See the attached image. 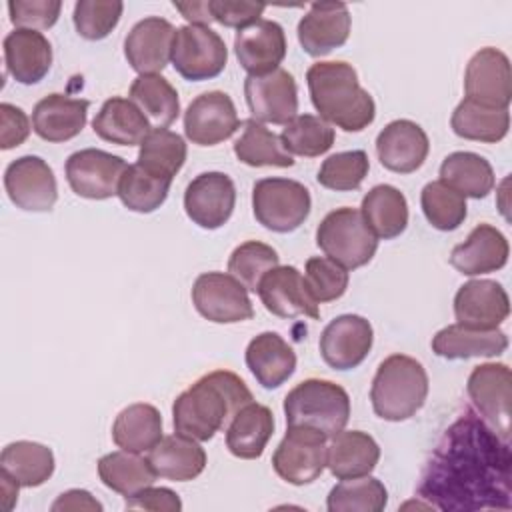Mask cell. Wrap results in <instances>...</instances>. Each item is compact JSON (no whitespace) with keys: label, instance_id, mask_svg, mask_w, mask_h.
<instances>
[{"label":"cell","instance_id":"cell-1","mask_svg":"<svg viewBox=\"0 0 512 512\" xmlns=\"http://www.w3.org/2000/svg\"><path fill=\"white\" fill-rule=\"evenodd\" d=\"M510 468L508 440L466 410L430 454L418 496L444 512L510 510Z\"/></svg>","mask_w":512,"mask_h":512},{"label":"cell","instance_id":"cell-2","mask_svg":"<svg viewBox=\"0 0 512 512\" xmlns=\"http://www.w3.org/2000/svg\"><path fill=\"white\" fill-rule=\"evenodd\" d=\"M250 402H254L252 392L238 374L214 370L198 378L174 400V430L198 442L212 440Z\"/></svg>","mask_w":512,"mask_h":512},{"label":"cell","instance_id":"cell-3","mask_svg":"<svg viewBox=\"0 0 512 512\" xmlns=\"http://www.w3.org/2000/svg\"><path fill=\"white\" fill-rule=\"evenodd\" d=\"M310 100L322 120L344 132H360L374 122L376 104L360 86L352 64L316 62L306 72Z\"/></svg>","mask_w":512,"mask_h":512},{"label":"cell","instance_id":"cell-4","mask_svg":"<svg viewBox=\"0 0 512 512\" xmlns=\"http://www.w3.org/2000/svg\"><path fill=\"white\" fill-rule=\"evenodd\" d=\"M428 374L424 366L406 354L384 358L374 374L370 388L372 410L388 422L412 418L426 402Z\"/></svg>","mask_w":512,"mask_h":512},{"label":"cell","instance_id":"cell-5","mask_svg":"<svg viewBox=\"0 0 512 512\" xmlns=\"http://www.w3.org/2000/svg\"><path fill=\"white\" fill-rule=\"evenodd\" d=\"M284 414L288 428L304 426L332 438L348 424L350 398L348 392L336 382L308 378L286 394Z\"/></svg>","mask_w":512,"mask_h":512},{"label":"cell","instance_id":"cell-6","mask_svg":"<svg viewBox=\"0 0 512 512\" xmlns=\"http://www.w3.org/2000/svg\"><path fill=\"white\" fill-rule=\"evenodd\" d=\"M318 248L346 270L360 268L372 260L378 238L356 208H336L316 228Z\"/></svg>","mask_w":512,"mask_h":512},{"label":"cell","instance_id":"cell-7","mask_svg":"<svg viewBox=\"0 0 512 512\" xmlns=\"http://www.w3.org/2000/svg\"><path fill=\"white\" fill-rule=\"evenodd\" d=\"M310 208V192L296 180L262 178L252 188L254 218L272 232H294L304 224Z\"/></svg>","mask_w":512,"mask_h":512},{"label":"cell","instance_id":"cell-8","mask_svg":"<svg viewBox=\"0 0 512 512\" xmlns=\"http://www.w3.org/2000/svg\"><path fill=\"white\" fill-rule=\"evenodd\" d=\"M174 70L190 82L216 78L228 62V48L218 32L200 24L176 28L170 56Z\"/></svg>","mask_w":512,"mask_h":512},{"label":"cell","instance_id":"cell-9","mask_svg":"<svg viewBox=\"0 0 512 512\" xmlns=\"http://www.w3.org/2000/svg\"><path fill=\"white\" fill-rule=\"evenodd\" d=\"M326 436L304 426H290L272 456L274 472L288 484L314 482L326 468Z\"/></svg>","mask_w":512,"mask_h":512},{"label":"cell","instance_id":"cell-10","mask_svg":"<svg viewBox=\"0 0 512 512\" xmlns=\"http://www.w3.org/2000/svg\"><path fill=\"white\" fill-rule=\"evenodd\" d=\"M192 304L200 316L216 324H236L254 316L244 284L224 272L200 274L192 286Z\"/></svg>","mask_w":512,"mask_h":512},{"label":"cell","instance_id":"cell-11","mask_svg":"<svg viewBox=\"0 0 512 512\" xmlns=\"http://www.w3.org/2000/svg\"><path fill=\"white\" fill-rule=\"evenodd\" d=\"M128 164L124 158L98 150L84 148L68 156L64 172L72 192L88 200H106L118 194V184Z\"/></svg>","mask_w":512,"mask_h":512},{"label":"cell","instance_id":"cell-12","mask_svg":"<svg viewBox=\"0 0 512 512\" xmlns=\"http://www.w3.org/2000/svg\"><path fill=\"white\" fill-rule=\"evenodd\" d=\"M4 188L10 202L26 212H50L58 200L52 168L40 156H20L4 172Z\"/></svg>","mask_w":512,"mask_h":512},{"label":"cell","instance_id":"cell-13","mask_svg":"<svg viewBox=\"0 0 512 512\" xmlns=\"http://www.w3.org/2000/svg\"><path fill=\"white\" fill-rule=\"evenodd\" d=\"M244 96L252 118L258 122L286 126L298 112L296 80L284 68L248 76L244 80Z\"/></svg>","mask_w":512,"mask_h":512},{"label":"cell","instance_id":"cell-14","mask_svg":"<svg viewBox=\"0 0 512 512\" xmlns=\"http://www.w3.org/2000/svg\"><path fill=\"white\" fill-rule=\"evenodd\" d=\"M466 392L484 416V422L502 438H510V368L506 364L486 362L476 366L466 384Z\"/></svg>","mask_w":512,"mask_h":512},{"label":"cell","instance_id":"cell-15","mask_svg":"<svg viewBox=\"0 0 512 512\" xmlns=\"http://www.w3.org/2000/svg\"><path fill=\"white\" fill-rule=\"evenodd\" d=\"M466 98L488 108H508L512 100L510 60L498 48H480L464 72Z\"/></svg>","mask_w":512,"mask_h":512},{"label":"cell","instance_id":"cell-16","mask_svg":"<svg viewBox=\"0 0 512 512\" xmlns=\"http://www.w3.org/2000/svg\"><path fill=\"white\" fill-rule=\"evenodd\" d=\"M240 128L236 106L226 92L212 90L196 96L184 112V132L192 144L216 146Z\"/></svg>","mask_w":512,"mask_h":512},{"label":"cell","instance_id":"cell-17","mask_svg":"<svg viewBox=\"0 0 512 512\" xmlns=\"http://www.w3.org/2000/svg\"><path fill=\"white\" fill-rule=\"evenodd\" d=\"M236 204V188L224 172L198 174L184 192L186 216L204 230H216L224 226Z\"/></svg>","mask_w":512,"mask_h":512},{"label":"cell","instance_id":"cell-18","mask_svg":"<svg viewBox=\"0 0 512 512\" xmlns=\"http://www.w3.org/2000/svg\"><path fill=\"white\" fill-rule=\"evenodd\" d=\"M372 324L358 314L334 318L320 334V356L334 370H352L364 362L372 350Z\"/></svg>","mask_w":512,"mask_h":512},{"label":"cell","instance_id":"cell-19","mask_svg":"<svg viewBox=\"0 0 512 512\" xmlns=\"http://www.w3.org/2000/svg\"><path fill=\"white\" fill-rule=\"evenodd\" d=\"M256 292L264 308L278 318H320L318 302L310 294L304 276L294 266H276L266 272Z\"/></svg>","mask_w":512,"mask_h":512},{"label":"cell","instance_id":"cell-20","mask_svg":"<svg viewBox=\"0 0 512 512\" xmlns=\"http://www.w3.org/2000/svg\"><path fill=\"white\" fill-rule=\"evenodd\" d=\"M510 314L506 290L494 280H470L454 296L456 324L476 330L498 328Z\"/></svg>","mask_w":512,"mask_h":512},{"label":"cell","instance_id":"cell-21","mask_svg":"<svg viewBox=\"0 0 512 512\" xmlns=\"http://www.w3.org/2000/svg\"><path fill=\"white\" fill-rule=\"evenodd\" d=\"M350 36V12L344 2H316L298 22V42L314 58L330 54Z\"/></svg>","mask_w":512,"mask_h":512},{"label":"cell","instance_id":"cell-22","mask_svg":"<svg viewBox=\"0 0 512 512\" xmlns=\"http://www.w3.org/2000/svg\"><path fill=\"white\" fill-rule=\"evenodd\" d=\"M176 28L160 18L148 16L132 26L124 40V56L128 64L142 74H160L172 56Z\"/></svg>","mask_w":512,"mask_h":512},{"label":"cell","instance_id":"cell-23","mask_svg":"<svg viewBox=\"0 0 512 512\" xmlns=\"http://www.w3.org/2000/svg\"><path fill=\"white\" fill-rule=\"evenodd\" d=\"M234 52L248 76H258L280 68L286 56L284 28L274 20H256L234 36Z\"/></svg>","mask_w":512,"mask_h":512},{"label":"cell","instance_id":"cell-24","mask_svg":"<svg viewBox=\"0 0 512 512\" xmlns=\"http://www.w3.org/2000/svg\"><path fill=\"white\" fill-rule=\"evenodd\" d=\"M430 150L426 132L412 120H392L376 138L380 164L396 174L416 172Z\"/></svg>","mask_w":512,"mask_h":512},{"label":"cell","instance_id":"cell-25","mask_svg":"<svg viewBox=\"0 0 512 512\" xmlns=\"http://www.w3.org/2000/svg\"><path fill=\"white\" fill-rule=\"evenodd\" d=\"M508 254L506 236L492 224H478L462 244L452 248L450 264L464 276H480L504 268Z\"/></svg>","mask_w":512,"mask_h":512},{"label":"cell","instance_id":"cell-26","mask_svg":"<svg viewBox=\"0 0 512 512\" xmlns=\"http://www.w3.org/2000/svg\"><path fill=\"white\" fill-rule=\"evenodd\" d=\"M4 60L10 76L30 86L48 74L52 66V46L42 32L16 28L4 38Z\"/></svg>","mask_w":512,"mask_h":512},{"label":"cell","instance_id":"cell-27","mask_svg":"<svg viewBox=\"0 0 512 512\" xmlns=\"http://www.w3.org/2000/svg\"><path fill=\"white\" fill-rule=\"evenodd\" d=\"M88 100L48 94L32 110V130L46 142H66L86 126Z\"/></svg>","mask_w":512,"mask_h":512},{"label":"cell","instance_id":"cell-28","mask_svg":"<svg viewBox=\"0 0 512 512\" xmlns=\"http://www.w3.org/2000/svg\"><path fill=\"white\" fill-rule=\"evenodd\" d=\"M246 366L262 388L272 390L294 374L296 352L280 334L262 332L246 348Z\"/></svg>","mask_w":512,"mask_h":512},{"label":"cell","instance_id":"cell-29","mask_svg":"<svg viewBox=\"0 0 512 512\" xmlns=\"http://www.w3.org/2000/svg\"><path fill=\"white\" fill-rule=\"evenodd\" d=\"M92 130L106 142L118 146H140L152 132V126L130 98L112 96L94 116Z\"/></svg>","mask_w":512,"mask_h":512},{"label":"cell","instance_id":"cell-30","mask_svg":"<svg viewBox=\"0 0 512 512\" xmlns=\"http://www.w3.org/2000/svg\"><path fill=\"white\" fill-rule=\"evenodd\" d=\"M508 348V336L498 330H476L462 324H450L436 332L432 350L446 360H466L476 356H500Z\"/></svg>","mask_w":512,"mask_h":512},{"label":"cell","instance_id":"cell-31","mask_svg":"<svg viewBox=\"0 0 512 512\" xmlns=\"http://www.w3.org/2000/svg\"><path fill=\"white\" fill-rule=\"evenodd\" d=\"M274 434V414L268 406L250 402L236 412L226 426V448L242 460L262 456L268 440Z\"/></svg>","mask_w":512,"mask_h":512},{"label":"cell","instance_id":"cell-32","mask_svg":"<svg viewBox=\"0 0 512 512\" xmlns=\"http://www.w3.org/2000/svg\"><path fill=\"white\" fill-rule=\"evenodd\" d=\"M156 474L174 482H188L206 468V452L198 440L184 434L164 436L148 454Z\"/></svg>","mask_w":512,"mask_h":512},{"label":"cell","instance_id":"cell-33","mask_svg":"<svg viewBox=\"0 0 512 512\" xmlns=\"http://www.w3.org/2000/svg\"><path fill=\"white\" fill-rule=\"evenodd\" d=\"M380 460V446L362 430H342L332 436L326 466L338 480L370 474Z\"/></svg>","mask_w":512,"mask_h":512},{"label":"cell","instance_id":"cell-34","mask_svg":"<svg viewBox=\"0 0 512 512\" xmlns=\"http://www.w3.org/2000/svg\"><path fill=\"white\" fill-rule=\"evenodd\" d=\"M112 440L128 452H150L162 440V416L158 408L146 402L126 406L112 424Z\"/></svg>","mask_w":512,"mask_h":512},{"label":"cell","instance_id":"cell-35","mask_svg":"<svg viewBox=\"0 0 512 512\" xmlns=\"http://www.w3.org/2000/svg\"><path fill=\"white\" fill-rule=\"evenodd\" d=\"M362 216L376 238L392 240L400 236L408 226V202L406 196L390 186L378 184L362 198Z\"/></svg>","mask_w":512,"mask_h":512},{"label":"cell","instance_id":"cell-36","mask_svg":"<svg viewBox=\"0 0 512 512\" xmlns=\"http://www.w3.org/2000/svg\"><path fill=\"white\" fill-rule=\"evenodd\" d=\"M440 182L460 192L464 198H486L494 184L490 162L474 152H452L440 164Z\"/></svg>","mask_w":512,"mask_h":512},{"label":"cell","instance_id":"cell-37","mask_svg":"<svg viewBox=\"0 0 512 512\" xmlns=\"http://www.w3.org/2000/svg\"><path fill=\"white\" fill-rule=\"evenodd\" d=\"M98 476L106 488L126 498L152 486L158 478L148 458H142L136 452L128 450H118L102 456L98 460Z\"/></svg>","mask_w":512,"mask_h":512},{"label":"cell","instance_id":"cell-38","mask_svg":"<svg viewBox=\"0 0 512 512\" xmlns=\"http://www.w3.org/2000/svg\"><path fill=\"white\" fill-rule=\"evenodd\" d=\"M128 96L154 128H168L180 114L178 92L160 74L138 76L132 82Z\"/></svg>","mask_w":512,"mask_h":512},{"label":"cell","instance_id":"cell-39","mask_svg":"<svg viewBox=\"0 0 512 512\" xmlns=\"http://www.w3.org/2000/svg\"><path fill=\"white\" fill-rule=\"evenodd\" d=\"M0 470L10 474L20 486L34 488L44 484L52 476L54 454L44 444L18 440L2 450Z\"/></svg>","mask_w":512,"mask_h":512},{"label":"cell","instance_id":"cell-40","mask_svg":"<svg viewBox=\"0 0 512 512\" xmlns=\"http://www.w3.org/2000/svg\"><path fill=\"white\" fill-rule=\"evenodd\" d=\"M450 126L456 136L476 142H500L510 128L508 108H488L464 98L452 112Z\"/></svg>","mask_w":512,"mask_h":512},{"label":"cell","instance_id":"cell-41","mask_svg":"<svg viewBox=\"0 0 512 512\" xmlns=\"http://www.w3.org/2000/svg\"><path fill=\"white\" fill-rule=\"evenodd\" d=\"M244 132L234 142V154L240 162L246 166L262 168V166H274V168H290L294 166V158L282 148L280 136L270 132L262 122L248 118L242 122Z\"/></svg>","mask_w":512,"mask_h":512},{"label":"cell","instance_id":"cell-42","mask_svg":"<svg viewBox=\"0 0 512 512\" xmlns=\"http://www.w3.org/2000/svg\"><path fill=\"white\" fill-rule=\"evenodd\" d=\"M170 184H172L170 178L156 176V174L144 170L136 162V164H130L126 168V172L122 174L120 184H118V198L122 200V204L128 210L140 212V214H150L166 202Z\"/></svg>","mask_w":512,"mask_h":512},{"label":"cell","instance_id":"cell-43","mask_svg":"<svg viewBox=\"0 0 512 512\" xmlns=\"http://www.w3.org/2000/svg\"><path fill=\"white\" fill-rule=\"evenodd\" d=\"M186 142L168 128H154L140 144L138 164L162 178H174L186 162Z\"/></svg>","mask_w":512,"mask_h":512},{"label":"cell","instance_id":"cell-44","mask_svg":"<svg viewBox=\"0 0 512 512\" xmlns=\"http://www.w3.org/2000/svg\"><path fill=\"white\" fill-rule=\"evenodd\" d=\"M336 132L332 124L322 120L314 114H300L294 116L282 130L280 142L282 148L292 156H304V158H316L324 152H328L334 144Z\"/></svg>","mask_w":512,"mask_h":512},{"label":"cell","instance_id":"cell-45","mask_svg":"<svg viewBox=\"0 0 512 512\" xmlns=\"http://www.w3.org/2000/svg\"><path fill=\"white\" fill-rule=\"evenodd\" d=\"M388 504V492L378 478L358 476L338 482L328 498L330 512H382Z\"/></svg>","mask_w":512,"mask_h":512},{"label":"cell","instance_id":"cell-46","mask_svg":"<svg viewBox=\"0 0 512 512\" xmlns=\"http://www.w3.org/2000/svg\"><path fill=\"white\" fill-rule=\"evenodd\" d=\"M420 204L430 226L442 232L456 230L466 220L468 214L466 198L440 180L428 182L422 188Z\"/></svg>","mask_w":512,"mask_h":512},{"label":"cell","instance_id":"cell-47","mask_svg":"<svg viewBox=\"0 0 512 512\" xmlns=\"http://www.w3.org/2000/svg\"><path fill=\"white\" fill-rule=\"evenodd\" d=\"M278 252L258 240H248L240 246L234 248L228 260V272L244 284L248 292H256L260 280L264 278L266 272L278 266Z\"/></svg>","mask_w":512,"mask_h":512},{"label":"cell","instance_id":"cell-48","mask_svg":"<svg viewBox=\"0 0 512 512\" xmlns=\"http://www.w3.org/2000/svg\"><path fill=\"white\" fill-rule=\"evenodd\" d=\"M370 170L368 154L364 150H348L328 156L320 170H318V184L336 190V192H348L360 188L362 180L366 178Z\"/></svg>","mask_w":512,"mask_h":512},{"label":"cell","instance_id":"cell-49","mask_svg":"<svg viewBox=\"0 0 512 512\" xmlns=\"http://www.w3.org/2000/svg\"><path fill=\"white\" fill-rule=\"evenodd\" d=\"M124 4L118 0H80L74 4L72 22L86 40L106 38L118 24Z\"/></svg>","mask_w":512,"mask_h":512},{"label":"cell","instance_id":"cell-50","mask_svg":"<svg viewBox=\"0 0 512 512\" xmlns=\"http://www.w3.org/2000/svg\"><path fill=\"white\" fill-rule=\"evenodd\" d=\"M304 280L314 300L332 302L338 300L348 288V270L328 256H314L306 260Z\"/></svg>","mask_w":512,"mask_h":512},{"label":"cell","instance_id":"cell-51","mask_svg":"<svg viewBox=\"0 0 512 512\" xmlns=\"http://www.w3.org/2000/svg\"><path fill=\"white\" fill-rule=\"evenodd\" d=\"M60 0H10V22L22 30H46L52 28L60 16Z\"/></svg>","mask_w":512,"mask_h":512},{"label":"cell","instance_id":"cell-52","mask_svg":"<svg viewBox=\"0 0 512 512\" xmlns=\"http://www.w3.org/2000/svg\"><path fill=\"white\" fill-rule=\"evenodd\" d=\"M210 14L214 22H220L226 28H246L260 20L264 4L260 2H230V0H208Z\"/></svg>","mask_w":512,"mask_h":512},{"label":"cell","instance_id":"cell-53","mask_svg":"<svg viewBox=\"0 0 512 512\" xmlns=\"http://www.w3.org/2000/svg\"><path fill=\"white\" fill-rule=\"evenodd\" d=\"M30 134V120L26 112L14 104H0V148L10 150L20 146Z\"/></svg>","mask_w":512,"mask_h":512},{"label":"cell","instance_id":"cell-54","mask_svg":"<svg viewBox=\"0 0 512 512\" xmlns=\"http://www.w3.org/2000/svg\"><path fill=\"white\" fill-rule=\"evenodd\" d=\"M126 508L128 510H134V508H140V510H166V512H178L182 510V502L178 498V494L170 488H154V486H148L140 492H136L134 496L126 498Z\"/></svg>","mask_w":512,"mask_h":512},{"label":"cell","instance_id":"cell-55","mask_svg":"<svg viewBox=\"0 0 512 512\" xmlns=\"http://www.w3.org/2000/svg\"><path fill=\"white\" fill-rule=\"evenodd\" d=\"M52 510H102V504L86 490H68L58 496Z\"/></svg>","mask_w":512,"mask_h":512},{"label":"cell","instance_id":"cell-56","mask_svg":"<svg viewBox=\"0 0 512 512\" xmlns=\"http://www.w3.org/2000/svg\"><path fill=\"white\" fill-rule=\"evenodd\" d=\"M174 8L190 22V24H200V26H208L212 20L210 14V6L208 2H176L174 0Z\"/></svg>","mask_w":512,"mask_h":512},{"label":"cell","instance_id":"cell-57","mask_svg":"<svg viewBox=\"0 0 512 512\" xmlns=\"http://www.w3.org/2000/svg\"><path fill=\"white\" fill-rule=\"evenodd\" d=\"M0 484H2L0 486V490H2V506H4L6 512H10L12 506L16 504V500H18L20 484L10 474H6L4 470H0Z\"/></svg>","mask_w":512,"mask_h":512}]
</instances>
